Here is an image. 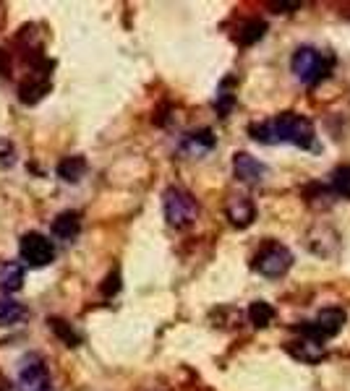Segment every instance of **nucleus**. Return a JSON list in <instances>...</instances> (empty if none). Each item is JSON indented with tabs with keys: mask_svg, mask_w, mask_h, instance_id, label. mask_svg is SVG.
<instances>
[{
	"mask_svg": "<svg viewBox=\"0 0 350 391\" xmlns=\"http://www.w3.org/2000/svg\"><path fill=\"white\" fill-rule=\"evenodd\" d=\"M248 133L259 144H283L285 141V144H293L298 149H311L317 141L314 123L298 112L277 115L275 120H267V123H253V126H248Z\"/></svg>",
	"mask_w": 350,
	"mask_h": 391,
	"instance_id": "nucleus-1",
	"label": "nucleus"
},
{
	"mask_svg": "<svg viewBox=\"0 0 350 391\" xmlns=\"http://www.w3.org/2000/svg\"><path fill=\"white\" fill-rule=\"evenodd\" d=\"M163 209H165V219L170 227H188V224H194L196 219V199L186 188H178V185H170L168 191L163 193Z\"/></svg>",
	"mask_w": 350,
	"mask_h": 391,
	"instance_id": "nucleus-2",
	"label": "nucleus"
},
{
	"mask_svg": "<svg viewBox=\"0 0 350 391\" xmlns=\"http://www.w3.org/2000/svg\"><path fill=\"white\" fill-rule=\"evenodd\" d=\"M290 266H293V253H290L283 243H277V240L261 246L259 253L253 255V269H256L261 277H269V280L283 277Z\"/></svg>",
	"mask_w": 350,
	"mask_h": 391,
	"instance_id": "nucleus-3",
	"label": "nucleus"
},
{
	"mask_svg": "<svg viewBox=\"0 0 350 391\" xmlns=\"http://www.w3.org/2000/svg\"><path fill=\"white\" fill-rule=\"evenodd\" d=\"M18 391H50L48 365L37 352L18 360Z\"/></svg>",
	"mask_w": 350,
	"mask_h": 391,
	"instance_id": "nucleus-4",
	"label": "nucleus"
},
{
	"mask_svg": "<svg viewBox=\"0 0 350 391\" xmlns=\"http://www.w3.org/2000/svg\"><path fill=\"white\" fill-rule=\"evenodd\" d=\"M345 321H348V316H345V311L342 308H324V311H319V316L314 321H309V324H301V326H295V331L303 336H317V339H329V336L340 334V329L345 326Z\"/></svg>",
	"mask_w": 350,
	"mask_h": 391,
	"instance_id": "nucleus-5",
	"label": "nucleus"
},
{
	"mask_svg": "<svg viewBox=\"0 0 350 391\" xmlns=\"http://www.w3.org/2000/svg\"><path fill=\"white\" fill-rule=\"evenodd\" d=\"M18 253H21L26 266L40 269V266L53 264V258H55V246H53V240L45 238L42 232H26L24 238H21V243H18Z\"/></svg>",
	"mask_w": 350,
	"mask_h": 391,
	"instance_id": "nucleus-6",
	"label": "nucleus"
},
{
	"mask_svg": "<svg viewBox=\"0 0 350 391\" xmlns=\"http://www.w3.org/2000/svg\"><path fill=\"white\" fill-rule=\"evenodd\" d=\"M293 73L303 84H317L324 76V57L317 48H298L293 55Z\"/></svg>",
	"mask_w": 350,
	"mask_h": 391,
	"instance_id": "nucleus-7",
	"label": "nucleus"
},
{
	"mask_svg": "<svg viewBox=\"0 0 350 391\" xmlns=\"http://www.w3.org/2000/svg\"><path fill=\"white\" fill-rule=\"evenodd\" d=\"M285 350L290 358L301 360V363H309V365H314V363H322V360L327 358V350L324 344H322V339H317V336H298V339H293V342L285 344Z\"/></svg>",
	"mask_w": 350,
	"mask_h": 391,
	"instance_id": "nucleus-8",
	"label": "nucleus"
},
{
	"mask_svg": "<svg viewBox=\"0 0 350 391\" xmlns=\"http://www.w3.org/2000/svg\"><path fill=\"white\" fill-rule=\"evenodd\" d=\"M233 172H236V177L241 180V183L246 185H256L264 180V175H267V167L261 165L256 157H251V154L246 152H238L236 157H233Z\"/></svg>",
	"mask_w": 350,
	"mask_h": 391,
	"instance_id": "nucleus-9",
	"label": "nucleus"
},
{
	"mask_svg": "<svg viewBox=\"0 0 350 391\" xmlns=\"http://www.w3.org/2000/svg\"><path fill=\"white\" fill-rule=\"evenodd\" d=\"M183 154H191V157H202V154L212 152L214 149V133L209 128H202V131H191L183 136L178 146Z\"/></svg>",
	"mask_w": 350,
	"mask_h": 391,
	"instance_id": "nucleus-10",
	"label": "nucleus"
},
{
	"mask_svg": "<svg viewBox=\"0 0 350 391\" xmlns=\"http://www.w3.org/2000/svg\"><path fill=\"white\" fill-rule=\"evenodd\" d=\"M50 232L58 240H76L82 232V214L79 211H60L50 224Z\"/></svg>",
	"mask_w": 350,
	"mask_h": 391,
	"instance_id": "nucleus-11",
	"label": "nucleus"
},
{
	"mask_svg": "<svg viewBox=\"0 0 350 391\" xmlns=\"http://www.w3.org/2000/svg\"><path fill=\"white\" fill-rule=\"evenodd\" d=\"M228 219L233 227H248L256 219V206L246 196H233L228 201Z\"/></svg>",
	"mask_w": 350,
	"mask_h": 391,
	"instance_id": "nucleus-12",
	"label": "nucleus"
},
{
	"mask_svg": "<svg viewBox=\"0 0 350 391\" xmlns=\"http://www.w3.org/2000/svg\"><path fill=\"white\" fill-rule=\"evenodd\" d=\"M48 92H50L48 73H37L34 79H29L26 84H21V89H18V94H21V102L24 104H37Z\"/></svg>",
	"mask_w": 350,
	"mask_h": 391,
	"instance_id": "nucleus-13",
	"label": "nucleus"
},
{
	"mask_svg": "<svg viewBox=\"0 0 350 391\" xmlns=\"http://www.w3.org/2000/svg\"><path fill=\"white\" fill-rule=\"evenodd\" d=\"M55 172L63 183H79V180L87 175V160H84L82 154H76V157H65V160L58 165Z\"/></svg>",
	"mask_w": 350,
	"mask_h": 391,
	"instance_id": "nucleus-14",
	"label": "nucleus"
},
{
	"mask_svg": "<svg viewBox=\"0 0 350 391\" xmlns=\"http://www.w3.org/2000/svg\"><path fill=\"white\" fill-rule=\"evenodd\" d=\"M21 285H24V266L13 264V261H9V264L0 266V290H3L6 295H11V292H18V290H21Z\"/></svg>",
	"mask_w": 350,
	"mask_h": 391,
	"instance_id": "nucleus-15",
	"label": "nucleus"
},
{
	"mask_svg": "<svg viewBox=\"0 0 350 391\" xmlns=\"http://www.w3.org/2000/svg\"><path fill=\"white\" fill-rule=\"evenodd\" d=\"M48 324H50V329H53V334H55L58 339L65 344V347H79V344H82V334H79V331H76V329L71 326L68 321L50 319Z\"/></svg>",
	"mask_w": 350,
	"mask_h": 391,
	"instance_id": "nucleus-16",
	"label": "nucleus"
},
{
	"mask_svg": "<svg viewBox=\"0 0 350 391\" xmlns=\"http://www.w3.org/2000/svg\"><path fill=\"white\" fill-rule=\"evenodd\" d=\"M21 319H24V308H21V303L11 300L9 295L0 297V326H13V324Z\"/></svg>",
	"mask_w": 350,
	"mask_h": 391,
	"instance_id": "nucleus-17",
	"label": "nucleus"
},
{
	"mask_svg": "<svg viewBox=\"0 0 350 391\" xmlns=\"http://www.w3.org/2000/svg\"><path fill=\"white\" fill-rule=\"evenodd\" d=\"M272 319H275V308H272L269 303H264V300H256V303L248 305V321H251L256 329L269 326V324H272Z\"/></svg>",
	"mask_w": 350,
	"mask_h": 391,
	"instance_id": "nucleus-18",
	"label": "nucleus"
},
{
	"mask_svg": "<svg viewBox=\"0 0 350 391\" xmlns=\"http://www.w3.org/2000/svg\"><path fill=\"white\" fill-rule=\"evenodd\" d=\"M329 188L332 193H337L340 199H350V165H340L329 175Z\"/></svg>",
	"mask_w": 350,
	"mask_h": 391,
	"instance_id": "nucleus-19",
	"label": "nucleus"
},
{
	"mask_svg": "<svg viewBox=\"0 0 350 391\" xmlns=\"http://www.w3.org/2000/svg\"><path fill=\"white\" fill-rule=\"evenodd\" d=\"M264 32H267V24H264V21H259V18H251V21H246V24L241 26L238 42L248 48V45H253V42H259L261 37H264Z\"/></svg>",
	"mask_w": 350,
	"mask_h": 391,
	"instance_id": "nucleus-20",
	"label": "nucleus"
},
{
	"mask_svg": "<svg viewBox=\"0 0 350 391\" xmlns=\"http://www.w3.org/2000/svg\"><path fill=\"white\" fill-rule=\"evenodd\" d=\"M118 290H121V272H118V269H113V272L105 277V282L99 285V292H102L105 297H113Z\"/></svg>",
	"mask_w": 350,
	"mask_h": 391,
	"instance_id": "nucleus-21",
	"label": "nucleus"
},
{
	"mask_svg": "<svg viewBox=\"0 0 350 391\" xmlns=\"http://www.w3.org/2000/svg\"><path fill=\"white\" fill-rule=\"evenodd\" d=\"M16 162V149H13V144L11 141H0V165H6V167H11Z\"/></svg>",
	"mask_w": 350,
	"mask_h": 391,
	"instance_id": "nucleus-22",
	"label": "nucleus"
}]
</instances>
